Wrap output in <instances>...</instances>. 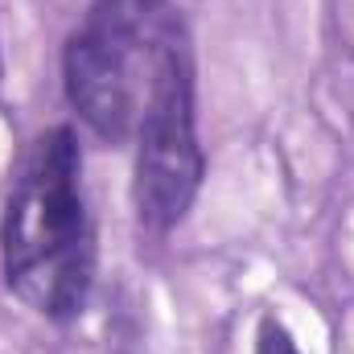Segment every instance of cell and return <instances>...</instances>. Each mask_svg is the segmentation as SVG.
<instances>
[{
    "label": "cell",
    "mask_w": 354,
    "mask_h": 354,
    "mask_svg": "<svg viewBox=\"0 0 354 354\" xmlns=\"http://www.w3.org/2000/svg\"><path fill=\"white\" fill-rule=\"evenodd\" d=\"M83 157L66 124L41 132L8 189L0 260L8 288L41 317L83 313L95 280V235L83 202Z\"/></svg>",
    "instance_id": "6da1fadb"
},
{
    "label": "cell",
    "mask_w": 354,
    "mask_h": 354,
    "mask_svg": "<svg viewBox=\"0 0 354 354\" xmlns=\"http://www.w3.org/2000/svg\"><path fill=\"white\" fill-rule=\"evenodd\" d=\"M0 79H4V58H0Z\"/></svg>",
    "instance_id": "5b68a950"
},
{
    "label": "cell",
    "mask_w": 354,
    "mask_h": 354,
    "mask_svg": "<svg viewBox=\"0 0 354 354\" xmlns=\"http://www.w3.org/2000/svg\"><path fill=\"white\" fill-rule=\"evenodd\" d=\"M161 0H91V12L71 33L62 79L71 107L91 128L120 145L136 120V54L149 41V21Z\"/></svg>",
    "instance_id": "3957f363"
},
{
    "label": "cell",
    "mask_w": 354,
    "mask_h": 354,
    "mask_svg": "<svg viewBox=\"0 0 354 354\" xmlns=\"http://www.w3.org/2000/svg\"><path fill=\"white\" fill-rule=\"evenodd\" d=\"M202 145L194 124V66L181 21L161 0L149 21V99L136 124V214L153 231L185 218L202 185Z\"/></svg>",
    "instance_id": "7a4b0ae2"
},
{
    "label": "cell",
    "mask_w": 354,
    "mask_h": 354,
    "mask_svg": "<svg viewBox=\"0 0 354 354\" xmlns=\"http://www.w3.org/2000/svg\"><path fill=\"white\" fill-rule=\"evenodd\" d=\"M256 354H301L292 346L288 330L276 322V317H264L260 322V338H256Z\"/></svg>",
    "instance_id": "277c9868"
}]
</instances>
